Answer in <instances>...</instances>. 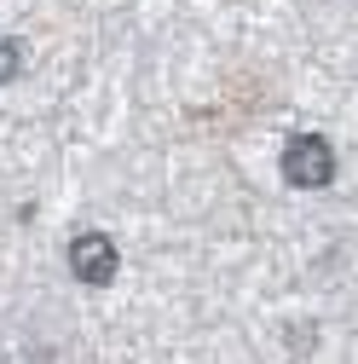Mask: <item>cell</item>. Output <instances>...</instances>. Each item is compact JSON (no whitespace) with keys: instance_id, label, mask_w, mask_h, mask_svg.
I'll return each mask as SVG.
<instances>
[{"instance_id":"3957f363","label":"cell","mask_w":358,"mask_h":364,"mask_svg":"<svg viewBox=\"0 0 358 364\" xmlns=\"http://www.w3.org/2000/svg\"><path fill=\"white\" fill-rule=\"evenodd\" d=\"M18 64H23L18 41H12V35H0V81H12V75H18Z\"/></svg>"},{"instance_id":"6da1fadb","label":"cell","mask_w":358,"mask_h":364,"mask_svg":"<svg viewBox=\"0 0 358 364\" xmlns=\"http://www.w3.org/2000/svg\"><path fill=\"white\" fill-rule=\"evenodd\" d=\"M330 173H335V151H330V139H318V133H300V139H289V151H283V179H289V186L312 191V186H330Z\"/></svg>"},{"instance_id":"7a4b0ae2","label":"cell","mask_w":358,"mask_h":364,"mask_svg":"<svg viewBox=\"0 0 358 364\" xmlns=\"http://www.w3.org/2000/svg\"><path fill=\"white\" fill-rule=\"evenodd\" d=\"M70 272H75L81 284H110L116 278V243L104 232H81L70 243Z\"/></svg>"}]
</instances>
